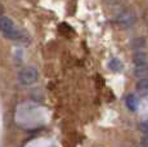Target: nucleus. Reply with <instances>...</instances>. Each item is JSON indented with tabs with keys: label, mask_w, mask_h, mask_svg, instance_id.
<instances>
[{
	"label": "nucleus",
	"mask_w": 148,
	"mask_h": 147,
	"mask_svg": "<svg viewBox=\"0 0 148 147\" xmlns=\"http://www.w3.org/2000/svg\"><path fill=\"white\" fill-rule=\"evenodd\" d=\"M0 32L3 36H5L9 40H14V41H26V36L18 31L14 26L13 21L8 17L3 16L0 17Z\"/></svg>",
	"instance_id": "1"
},
{
	"label": "nucleus",
	"mask_w": 148,
	"mask_h": 147,
	"mask_svg": "<svg viewBox=\"0 0 148 147\" xmlns=\"http://www.w3.org/2000/svg\"><path fill=\"white\" fill-rule=\"evenodd\" d=\"M38 79V70L32 66H27L22 69L18 74V80L22 85H31Z\"/></svg>",
	"instance_id": "2"
},
{
	"label": "nucleus",
	"mask_w": 148,
	"mask_h": 147,
	"mask_svg": "<svg viewBox=\"0 0 148 147\" xmlns=\"http://www.w3.org/2000/svg\"><path fill=\"white\" fill-rule=\"evenodd\" d=\"M134 75L139 79H147L148 78V63L136 65L134 67Z\"/></svg>",
	"instance_id": "3"
},
{
	"label": "nucleus",
	"mask_w": 148,
	"mask_h": 147,
	"mask_svg": "<svg viewBox=\"0 0 148 147\" xmlns=\"http://www.w3.org/2000/svg\"><path fill=\"white\" fill-rule=\"evenodd\" d=\"M125 103H126V107L130 110V111H136L138 110V106H139V101L135 95L133 94H129L126 98H125Z\"/></svg>",
	"instance_id": "4"
},
{
	"label": "nucleus",
	"mask_w": 148,
	"mask_h": 147,
	"mask_svg": "<svg viewBox=\"0 0 148 147\" xmlns=\"http://www.w3.org/2000/svg\"><path fill=\"white\" fill-rule=\"evenodd\" d=\"M136 90H138L139 93L147 94L148 93V78L147 79H140V80L136 83Z\"/></svg>",
	"instance_id": "5"
},
{
	"label": "nucleus",
	"mask_w": 148,
	"mask_h": 147,
	"mask_svg": "<svg viewBox=\"0 0 148 147\" xmlns=\"http://www.w3.org/2000/svg\"><path fill=\"white\" fill-rule=\"evenodd\" d=\"M121 67H122V65L120 63V61H119L117 58L111 59V62H110V69H112L113 71H120Z\"/></svg>",
	"instance_id": "6"
},
{
	"label": "nucleus",
	"mask_w": 148,
	"mask_h": 147,
	"mask_svg": "<svg viewBox=\"0 0 148 147\" xmlns=\"http://www.w3.org/2000/svg\"><path fill=\"white\" fill-rule=\"evenodd\" d=\"M139 129H140V131L143 132L146 135H148V120L143 121V123H140V125H139Z\"/></svg>",
	"instance_id": "7"
},
{
	"label": "nucleus",
	"mask_w": 148,
	"mask_h": 147,
	"mask_svg": "<svg viewBox=\"0 0 148 147\" xmlns=\"http://www.w3.org/2000/svg\"><path fill=\"white\" fill-rule=\"evenodd\" d=\"M140 143H142V147H148V135H144V137L142 138Z\"/></svg>",
	"instance_id": "8"
},
{
	"label": "nucleus",
	"mask_w": 148,
	"mask_h": 147,
	"mask_svg": "<svg viewBox=\"0 0 148 147\" xmlns=\"http://www.w3.org/2000/svg\"><path fill=\"white\" fill-rule=\"evenodd\" d=\"M4 14V7H3V4H0V17H3Z\"/></svg>",
	"instance_id": "9"
}]
</instances>
